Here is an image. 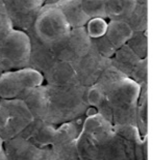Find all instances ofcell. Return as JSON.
Returning <instances> with one entry per match:
<instances>
[{"label":"cell","instance_id":"obj_25","mask_svg":"<svg viewBox=\"0 0 160 160\" xmlns=\"http://www.w3.org/2000/svg\"><path fill=\"white\" fill-rule=\"evenodd\" d=\"M0 160H8L4 148V142L0 138Z\"/></svg>","mask_w":160,"mask_h":160},{"label":"cell","instance_id":"obj_9","mask_svg":"<svg viewBox=\"0 0 160 160\" xmlns=\"http://www.w3.org/2000/svg\"><path fill=\"white\" fill-rule=\"evenodd\" d=\"M13 29L26 32L31 29L45 4L43 0H3Z\"/></svg>","mask_w":160,"mask_h":160},{"label":"cell","instance_id":"obj_26","mask_svg":"<svg viewBox=\"0 0 160 160\" xmlns=\"http://www.w3.org/2000/svg\"><path fill=\"white\" fill-rule=\"evenodd\" d=\"M137 2L140 3H148V0H136Z\"/></svg>","mask_w":160,"mask_h":160},{"label":"cell","instance_id":"obj_16","mask_svg":"<svg viewBox=\"0 0 160 160\" xmlns=\"http://www.w3.org/2000/svg\"><path fill=\"white\" fill-rule=\"evenodd\" d=\"M133 32L126 21L109 20L105 36L117 49L126 44Z\"/></svg>","mask_w":160,"mask_h":160},{"label":"cell","instance_id":"obj_11","mask_svg":"<svg viewBox=\"0 0 160 160\" xmlns=\"http://www.w3.org/2000/svg\"><path fill=\"white\" fill-rule=\"evenodd\" d=\"M4 148L8 160H47L52 153L21 137L4 142Z\"/></svg>","mask_w":160,"mask_h":160},{"label":"cell","instance_id":"obj_5","mask_svg":"<svg viewBox=\"0 0 160 160\" xmlns=\"http://www.w3.org/2000/svg\"><path fill=\"white\" fill-rule=\"evenodd\" d=\"M30 51L27 32L13 29L0 44V72L28 68Z\"/></svg>","mask_w":160,"mask_h":160},{"label":"cell","instance_id":"obj_18","mask_svg":"<svg viewBox=\"0 0 160 160\" xmlns=\"http://www.w3.org/2000/svg\"><path fill=\"white\" fill-rule=\"evenodd\" d=\"M125 21L134 32L148 31V3L137 2Z\"/></svg>","mask_w":160,"mask_h":160},{"label":"cell","instance_id":"obj_13","mask_svg":"<svg viewBox=\"0 0 160 160\" xmlns=\"http://www.w3.org/2000/svg\"><path fill=\"white\" fill-rule=\"evenodd\" d=\"M46 84L53 86L78 85L72 63L56 60L42 74Z\"/></svg>","mask_w":160,"mask_h":160},{"label":"cell","instance_id":"obj_14","mask_svg":"<svg viewBox=\"0 0 160 160\" xmlns=\"http://www.w3.org/2000/svg\"><path fill=\"white\" fill-rule=\"evenodd\" d=\"M56 4L71 28L85 27L89 18L82 9L81 0H59Z\"/></svg>","mask_w":160,"mask_h":160},{"label":"cell","instance_id":"obj_1","mask_svg":"<svg viewBox=\"0 0 160 160\" xmlns=\"http://www.w3.org/2000/svg\"><path fill=\"white\" fill-rule=\"evenodd\" d=\"M145 138L135 127H115L88 113L76 142L79 160H147Z\"/></svg>","mask_w":160,"mask_h":160},{"label":"cell","instance_id":"obj_23","mask_svg":"<svg viewBox=\"0 0 160 160\" xmlns=\"http://www.w3.org/2000/svg\"><path fill=\"white\" fill-rule=\"evenodd\" d=\"M129 78L140 87L148 85V58L140 59Z\"/></svg>","mask_w":160,"mask_h":160},{"label":"cell","instance_id":"obj_24","mask_svg":"<svg viewBox=\"0 0 160 160\" xmlns=\"http://www.w3.org/2000/svg\"><path fill=\"white\" fill-rule=\"evenodd\" d=\"M13 29V25L6 13L3 0H0V44Z\"/></svg>","mask_w":160,"mask_h":160},{"label":"cell","instance_id":"obj_8","mask_svg":"<svg viewBox=\"0 0 160 160\" xmlns=\"http://www.w3.org/2000/svg\"><path fill=\"white\" fill-rule=\"evenodd\" d=\"M58 60L73 63L91 49V38L85 27L72 28L62 40L51 46Z\"/></svg>","mask_w":160,"mask_h":160},{"label":"cell","instance_id":"obj_27","mask_svg":"<svg viewBox=\"0 0 160 160\" xmlns=\"http://www.w3.org/2000/svg\"><path fill=\"white\" fill-rule=\"evenodd\" d=\"M1 100H2V98H1V97H0V102H1Z\"/></svg>","mask_w":160,"mask_h":160},{"label":"cell","instance_id":"obj_12","mask_svg":"<svg viewBox=\"0 0 160 160\" xmlns=\"http://www.w3.org/2000/svg\"><path fill=\"white\" fill-rule=\"evenodd\" d=\"M26 32L31 42V51L28 68L42 74L58 59L51 46L40 40L32 28Z\"/></svg>","mask_w":160,"mask_h":160},{"label":"cell","instance_id":"obj_4","mask_svg":"<svg viewBox=\"0 0 160 160\" xmlns=\"http://www.w3.org/2000/svg\"><path fill=\"white\" fill-rule=\"evenodd\" d=\"M34 119L23 100L2 99L0 102V138L6 142L20 137Z\"/></svg>","mask_w":160,"mask_h":160},{"label":"cell","instance_id":"obj_7","mask_svg":"<svg viewBox=\"0 0 160 160\" xmlns=\"http://www.w3.org/2000/svg\"><path fill=\"white\" fill-rule=\"evenodd\" d=\"M43 82L41 73L29 68L0 72V97L2 99L19 98L26 90Z\"/></svg>","mask_w":160,"mask_h":160},{"label":"cell","instance_id":"obj_20","mask_svg":"<svg viewBox=\"0 0 160 160\" xmlns=\"http://www.w3.org/2000/svg\"><path fill=\"white\" fill-rule=\"evenodd\" d=\"M83 11L89 18L107 19L106 0H81Z\"/></svg>","mask_w":160,"mask_h":160},{"label":"cell","instance_id":"obj_10","mask_svg":"<svg viewBox=\"0 0 160 160\" xmlns=\"http://www.w3.org/2000/svg\"><path fill=\"white\" fill-rule=\"evenodd\" d=\"M110 63V59L99 55L91 48L89 52L72 63L78 85L89 87L98 80Z\"/></svg>","mask_w":160,"mask_h":160},{"label":"cell","instance_id":"obj_2","mask_svg":"<svg viewBox=\"0 0 160 160\" xmlns=\"http://www.w3.org/2000/svg\"><path fill=\"white\" fill-rule=\"evenodd\" d=\"M88 87L80 85L43 84L26 90L19 99L26 104L36 119L60 125L84 118L90 110Z\"/></svg>","mask_w":160,"mask_h":160},{"label":"cell","instance_id":"obj_21","mask_svg":"<svg viewBox=\"0 0 160 160\" xmlns=\"http://www.w3.org/2000/svg\"><path fill=\"white\" fill-rule=\"evenodd\" d=\"M91 48L99 55L106 59H111L116 49L106 36L91 39Z\"/></svg>","mask_w":160,"mask_h":160},{"label":"cell","instance_id":"obj_15","mask_svg":"<svg viewBox=\"0 0 160 160\" xmlns=\"http://www.w3.org/2000/svg\"><path fill=\"white\" fill-rule=\"evenodd\" d=\"M140 59L126 44L116 49L110 59L111 63L126 77L130 78Z\"/></svg>","mask_w":160,"mask_h":160},{"label":"cell","instance_id":"obj_17","mask_svg":"<svg viewBox=\"0 0 160 160\" xmlns=\"http://www.w3.org/2000/svg\"><path fill=\"white\" fill-rule=\"evenodd\" d=\"M136 3V0H106L107 17L109 20L126 21Z\"/></svg>","mask_w":160,"mask_h":160},{"label":"cell","instance_id":"obj_3","mask_svg":"<svg viewBox=\"0 0 160 160\" xmlns=\"http://www.w3.org/2000/svg\"><path fill=\"white\" fill-rule=\"evenodd\" d=\"M140 93L141 87L125 77L105 88L93 85L87 96L90 107L113 126L137 128Z\"/></svg>","mask_w":160,"mask_h":160},{"label":"cell","instance_id":"obj_6","mask_svg":"<svg viewBox=\"0 0 160 160\" xmlns=\"http://www.w3.org/2000/svg\"><path fill=\"white\" fill-rule=\"evenodd\" d=\"M32 28L37 37L50 46L62 40L72 29L56 3L44 4Z\"/></svg>","mask_w":160,"mask_h":160},{"label":"cell","instance_id":"obj_22","mask_svg":"<svg viewBox=\"0 0 160 160\" xmlns=\"http://www.w3.org/2000/svg\"><path fill=\"white\" fill-rule=\"evenodd\" d=\"M108 27V22L105 19L96 18L89 19L85 26L86 31L91 39L105 36Z\"/></svg>","mask_w":160,"mask_h":160},{"label":"cell","instance_id":"obj_19","mask_svg":"<svg viewBox=\"0 0 160 160\" xmlns=\"http://www.w3.org/2000/svg\"><path fill=\"white\" fill-rule=\"evenodd\" d=\"M148 31H135L126 45L140 58H148Z\"/></svg>","mask_w":160,"mask_h":160}]
</instances>
